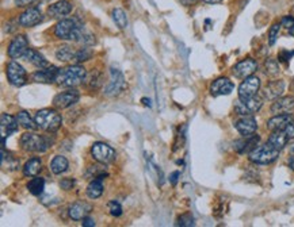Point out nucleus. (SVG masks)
<instances>
[{"label":"nucleus","instance_id":"obj_1","mask_svg":"<svg viewBox=\"0 0 294 227\" xmlns=\"http://www.w3.org/2000/svg\"><path fill=\"white\" fill-rule=\"evenodd\" d=\"M54 138L51 135L35 134V133H25L20 137V146L30 153H45L49 147L53 146Z\"/></svg>","mask_w":294,"mask_h":227},{"label":"nucleus","instance_id":"obj_2","mask_svg":"<svg viewBox=\"0 0 294 227\" xmlns=\"http://www.w3.org/2000/svg\"><path fill=\"white\" fill-rule=\"evenodd\" d=\"M84 27L78 19H62L54 26V35L62 41H75L80 42Z\"/></svg>","mask_w":294,"mask_h":227},{"label":"nucleus","instance_id":"obj_3","mask_svg":"<svg viewBox=\"0 0 294 227\" xmlns=\"http://www.w3.org/2000/svg\"><path fill=\"white\" fill-rule=\"evenodd\" d=\"M85 79H87V70L84 69V66L76 64V65H68L58 70L56 83L62 87L72 88L79 84H83Z\"/></svg>","mask_w":294,"mask_h":227},{"label":"nucleus","instance_id":"obj_4","mask_svg":"<svg viewBox=\"0 0 294 227\" xmlns=\"http://www.w3.org/2000/svg\"><path fill=\"white\" fill-rule=\"evenodd\" d=\"M34 119L38 124V129L47 133H56L61 127L62 118L53 108H43L35 112Z\"/></svg>","mask_w":294,"mask_h":227},{"label":"nucleus","instance_id":"obj_5","mask_svg":"<svg viewBox=\"0 0 294 227\" xmlns=\"http://www.w3.org/2000/svg\"><path fill=\"white\" fill-rule=\"evenodd\" d=\"M278 157L279 150L275 149L274 146H271L268 142L264 143V145H260V146H256L248 156L250 161L254 162V164H258V165H267V164L274 162Z\"/></svg>","mask_w":294,"mask_h":227},{"label":"nucleus","instance_id":"obj_6","mask_svg":"<svg viewBox=\"0 0 294 227\" xmlns=\"http://www.w3.org/2000/svg\"><path fill=\"white\" fill-rule=\"evenodd\" d=\"M91 156L95 161L105 165V164H110L116 160L117 153L111 146H108L107 143L97 142L94 143L93 147H91Z\"/></svg>","mask_w":294,"mask_h":227},{"label":"nucleus","instance_id":"obj_7","mask_svg":"<svg viewBox=\"0 0 294 227\" xmlns=\"http://www.w3.org/2000/svg\"><path fill=\"white\" fill-rule=\"evenodd\" d=\"M6 73H7V79L11 85H15V87H22V85H25L27 83L26 69H25L24 66L20 65L19 62L14 61V60L7 64Z\"/></svg>","mask_w":294,"mask_h":227},{"label":"nucleus","instance_id":"obj_8","mask_svg":"<svg viewBox=\"0 0 294 227\" xmlns=\"http://www.w3.org/2000/svg\"><path fill=\"white\" fill-rule=\"evenodd\" d=\"M125 88H126V80H125L122 72L111 68V69H110V81H108V84L106 85L105 95H107V96H117V95H120Z\"/></svg>","mask_w":294,"mask_h":227},{"label":"nucleus","instance_id":"obj_9","mask_svg":"<svg viewBox=\"0 0 294 227\" xmlns=\"http://www.w3.org/2000/svg\"><path fill=\"white\" fill-rule=\"evenodd\" d=\"M262 106H263L262 99L258 96H254L251 97V99H245V100L239 99V100L236 102V104H235V112L240 116L254 115V114L259 111Z\"/></svg>","mask_w":294,"mask_h":227},{"label":"nucleus","instance_id":"obj_10","mask_svg":"<svg viewBox=\"0 0 294 227\" xmlns=\"http://www.w3.org/2000/svg\"><path fill=\"white\" fill-rule=\"evenodd\" d=\"M260 79L256 76H250L247 79H244V81L239 87V99L245 100V99H251V97L256 96L260 89Z\"/></svg>","mask_w":294,"mask_h":227},{"label":"nucleus","instance_id":"obj_11","mask_svg":"<svg viewBox=\"0 0 294 227\" xmlns=\"http://www.w3.org/2000/svg\"><path fill=\"white\" fill-rule=\"evenodd\" d=\"M79 99H80V93L76 89H68L61 93H57L53 97V106L58 110H65L78 103Z\"/></svg>","mask_w":294,"mask_h":227},{"label":"nucleus","instance_id":"obj_12","mask_svg":"<svg viewBox=\"0 0 294 227\" xmlns=\"http://www.w3.org/2000/svg\"><path fill=\"white\" fill-rule=\"evenodd\" d=\"M27 49H29V41H27L26 37L25 35H16L7 47L8 57L11 58V60L24 57Z\"/></svg>","mask_w":294,"mask_h":227},{"label":"nucleus","instance_id":"obj_13","mask_svg":"<svg viewBox=\"0 0 294 227\" xmlns=\"http://www.w3.org/2000/svg\"><path fill=\"white\" fill-rule=\"evenodd\" d=\"M74 10V4L71 0H60V2H56V3L51 4L48 7V15L53 18V19H62L65 18L72 12Z\"/></svg>","mask_w":294,"mask_h":227},{"label":"nucleus","instance_id":"obj_14","mask_svg":"<svg viewBox=\"0 0 294 227\" xmlns=\"http://www.w3.org/2000/svg\"><path fill=\"white\" fill-rule=\"evenodd\" d=\"M256 69H258V62L254 58H245L233 66L232 72L237 79H247L255 73Z\"/></svg>","mask_w":294,"mask_h":227},{"label":"nucleus","instance_id":"obj_15","mask_svg":"<svg viewBox=\"0 0 294 227\" xmlns=\"http://www.w3.org/2000/svg\"><path fill=\"white\" fill-rule=\"evenodd\" d=\"M42 12L41 10L37 7L27 8L26 11H24L19 15V19H18V23L22 27H34L37 24H39L42 22Z\"/></svg>","mask_w":294,"mask_h":227},{"label":"nucleus","instance_id":"obj_16","mask_svg":"<svg viewBox=\"0 0 294 227\" xmlns=\"http://www.w3.org/2000/svg\"><path fill=\"white\" fill-rule=\"evenodd\" d=\"M235 89V84L229 80L228 77H218L210 85V93L213 96H224L229 95Z\"/></svg>","mask_w":294,"mask_h":227},{"label":"nucleus","instance_id":"obj_17","mask_svg":"<svg viewBox=\"0 0 294 227\" xmlns=\"http://www.w3.org/2000/svg\"><path fill=\"white\" fill-rule=\"evenodd\" d=\"M235 129L239 131V134L247 137V135L255 134L258 130V122L252 115L241 116L240 119L235 122Z\"/></svg>","mask_w":294,"mask_h":227},{"label":"nucleus","instance_id":"obj_18","mask_svg":"<svg viewBox=\"0 0 294 227\" xmlns=\"http://www.w3.org/2000/svg\"><path fill=\"white\" fill-rule=\"evenodd\" d=\"M58 70L60 69L53 65H49L47 66V68H42V69H38L37 72L33 73V81L41 83V84H52V83H56Z\"/></svg>","mask_w":294,"mask_h":227},{"label":"nucleus","instance_id":"obj_19","mask_svg":"<svg viewBox=\"0 0 294 227\" xmlns=\"http://www.w3.org/2000/svg\"><path fill=\"white\" fill-rule=\"evenodd\" d=\"M259 141L260 137L258 134L247 135V137H243V138L233 143V147H235V150H236L239 154L251 153V152L258 146Z\"/></svg>","mask_w":294,"mask_h":227},{"label":"nucleus","instance_id":"obj_20","mask_svg":"<svg viewBox=\"0 0 294 227\" xmlns=\"http://www.w3.org/2000/svg\"><path fill=\"white\" fill-rule=\"evenodd\" d=\"M294 120L291 114H277L267 120V129L270 131H282Z\"/></svg>","mask_w":294,"mask_h":227},{"label":"nucleus","instance_id":"obj_21","mask_svg":"<svg viewBox=\"0 0 294 227\" xmlns=\"http://www.w3.org/2000/svg\"><path fill=\"white\" fill-rule=\"evenodd\" d=\"M18 119L16 116H12L10 114H2L0 116V130H2V138L10 137L18 130Z\"/></svg>","mask_w":294,"mask_h":227},{"label":"nucleus","instance_id":"obj_22","mask_svg":"<svg viewBox=\"0 0 294 227\" xmlns=\"http://www.w3.org/2000/svg\"><path fill=\"white\" fill-rule=\"evenodd\" d=\"M283 91H285V81H270V83L266 85V88L263 89V96L266 97L267 100H277L278 97L282 96Z\"/></svg>","mask_w":294,"mask_h":227},{"label":"nucleus","instance_id":"obj_23","mask_svg":"<svg viewBox=\"0 0 294 227\" xmlns=\"http://www.w3.org/2000/svg\"><path fill=\"white\" fill-rule=\"evenodd\" d=\"M270 110L275 115L277 114H287V112H290L291 110H294V96L278 97L277 100H274Z\"/></svg>","mask_w":294,"mask_h":227},{"label":"nucleus","instance_id":"obj_24","mask_svg":"<svg viewBox=\"0 0 294 227\" xmlns=\"http://www.w3.org/2000/svg\"><path fill=\"white\" fill-rule=\"evenodd\" d=\"M91 210H93V207H91L88 203H84V201H78V203H74L70 207L71 219L83 220L85 216H88Z\"/></svg>","mask_w":294,"mask_h":227},{"label":"nucleus","instance_id":"obj_25","mask_svg":"<svg viewBox=\"0 0 294 227\" xmlns=\"http://www.w3.org/2000/svg\"><path fill=\"white\" fill-rule=\"evenodd\" d=\"M24 58L27 62H30L31 65H34L35 68H38V69H42V68L49 66V62L47 61V58L43 57L39 52L35 51V49H30V47H29L26 53H25Z\"/></svg>","mask_w":294,"mask_h":227},{"label":"nucleus","instance_id":"obj_26","mask_svg":"<svg viewBox=\"0 0 294 227\" xmlns=\"http://www.w3.org/2000/svg\"><path fill=\"white\" fill-rule=\"evenodd\" d=\"M267 142L270 143L271 146H274L275 149H278V150L281 152L283 147L286 146L287 142H289V137H287V134L285 133V130L273 131L270 137H268Z\"/></svg>","mask_w":294,"mask_h":227},{"label":"nucleus","instance_id":"obj_27","mask_svg":"<svg viewBox=\"0 0 294 227\" xmlns=\"http://www.w3.org/2000/svg\"><path fill=\"white\" fill-rule=\"evenodd\" d=\"M42 169V160L39 157H33L24 165V174L26 177H35Z\"/></svg>","mask_w":294,"mask_h":227},{"label":"nucleus","instance_id":"obj_28","mask_svg":"<svg viewBox=\"0 0 294 227\" xmlns=\"http://www.w3.org/2000/svg\"><path fill=\"white\" fill-rule=\"evenodd\" d=\"M76 53L78 51L70 45H62L56 51V58L61 62H71L76 60Z\"/></svg>","mask_w":294,"mask_h":227},{"label":"nucleus","instance_id":"obj_29","mask_svg":"<svg viewBox=\"0 0 294 227\" xmlns=\"http://www.w3.org/2000/svg\"><path fill=\"white\" fill-rule=\"evenodd\" d=\"M85 192H87V196H88L89 199H98V197H101L102 193H103V183H102V179H94L88 184L87 189H85Z\"/></svg>","mask_w":294,"mask_h":227},{"label":"nucleus","instance_id":"obj_30","mask_svg":"<svg viewBox=\"0 0 294 227\" xmlns=\"http://www.w3.org/2000/svg\"><path fill=\"white\" fill-rule=\"evenodd\" d=\"M70 166V162L64 156H56L51 162V170L53 174L64 173Z\"/></svg>","mask_w":294,"mask_h":227},{"label":"nucleus","instance_id":"obj_31","mask_svg":"<svg viewBox=\"0 0 294 227\" xmlns=\"http://www.w3.org/2000/svg\"><path fill=\"white\" fill-rule=\"evenodd\" d=\"M16 119H18V123L24 127V129H26V130L34 131V130H37V129H38V124H37L35 119H33V118L29 115V112H26V111L18 112Z\"/></svg>","mask_w":294,"mask_h":227},{"label":"nucleus","instance_id":"obj_32","mask_svg":"<svg viewBox=\"0 0 294 227\" xmlns=\"http://www.w3.org/2000/svg\"><path fill=\"white\" fill-rule=\"evenodd\" d=\"M85 83H87V87L93 91H97L102 87L103 84V74L99 72V70H93L91 74H87V79H85Z\"/></svg>","mask_w":294,"mask_h":227},{"label":"nucleus","instance_id":"obj_33","mask_svg":"<svg viewBox=\"0 0 294 227\" xmlns=\"http://www.w3.org/2000/svg\"><path fill=\"white\" fill-rule=\"evenodd\" d=\"M27 189H29V192H30L31 195H34V196L42 195L43 189H45V180L41 179V177L35 176L34 179H31V180L27 183Z\"/></svg>","mask_w":294,"mask_h":227},{"label":"nucleus","instance_id":"obj_34","mask_svg":"<svg viewBox=\"0 0 294 227\" xmlns=\"http://www.w3.org/2000/svg\"><path fill=\"white\" fill-rule=\"evenodd\" d=\"M112 20L116 22V24L120 27L121 30H125L128 27V16H126L124 10H121V8L112 10Z\"/></svg>","mask_w":294,"mask_h":227},{"label":"nucleus","instance_id":"obj_35","mask_svg":"<svg viewBox=\"0 0 294 227\" xmlns=\"http://www.w3.org/2000/svg\"><path fill=\"white\" fill-rule=\"evenodd\" d=\"M264 73L268 77H275L279 74V65L278 61H275L273 58H267L264 61Z\"/></svg>","mask_w":294,"mask_h":227},{"label":"nucleus","instance_id":"obj_36","mask_svg":"<svg viewBox=\"0 0 294 227\" xmlns=\"http://www.w3.org/2000/svg\"><path fill=\"white\" fill-rule=\"evenodd\" d=\"M281 27H282L281 22H275L270 27V31H268V45L270 46L275 45V42H277V38H278L279 33H281Z\"/></svg>","mask_w":294,"mask_h":227},{"label":"nucleus","instance_id":"obj_37","mask_svg":"<svg viewBox=\"0 0 294 227\" xmlns=\"http://www.w3.org/2000/svg\"><path fill=\"white\" fill-rule=\"evenodd\" d=\"M91 57H93V52L89 51L88 47H81L76 53V60L75 61L78 62V64H81V62L88 61Z\"/></svg>","mask_w":294,"mask_h":227},{"label":"nucleus","instance_id":"obj_38","mask_svg":"<svg viewBox=\"0 0 294 227\" xmlns=\"http://www.w3.org/2000/svg\"><path fill=\"white\" fill-rule=\"evenodd\" d=\"M281 24H282L285 29L287 30V33L294 37V18L291 15L283 16L282 20H281Z\"/></svg>","mask_w":294,"mask_h":227},{"label":"nucleus","instance_id":"obj_39","mask_svg":"<svg viewBox=\"0 0 294 227\" xmlns=\"http://www.w3.org/2000/svg\"><path fill=\"white\" fill-rule=\"evenodd\" d=\"M194 218L191 214H185V215H180L178 218V222H176V226H182V227H190L194 226Z\"/></svg>","mask_w":294,"mask_h":227},{"label":"nucleus","instance_id":"obj_40","mask_svg":"<svg viewBox=\"0 0 294 227\" xmlns=\"http://www.w3.org/2000/svg\"><path fill=\"white\" fill-rule=\"evenodd\" d=\"M108 211H110V215L116 216V218L122 215V207H121V204L116 200H111L108 203Z\"/></svg>","mask_w":294,"mask_h":227},{"label":"nucleus","instance_id":"obj_41","mask_svg":"<svg viewBox=\"0 0 294 227\" xmlns=\"http://www.w3.org/2000/svg\"><path fill=\"white\" fill-rule=\"evenodd\" d=\"M93 173L94 179H102L103 180V177L107 176V173L105 172V169H102L101 166H89L88 168V173Z\"/></svg>","mask_w":294,"mask_h":227},{"label":"nucleus","instance_id":"obj_42","mask_svg":"<svg viewBox=\"0 0 294 227\" xmlns=\"http://www.w3.org/2000/svg\"><path fill=\"white\" fill-rule=\"evenodd\" d=\"M294 56V51H281L278 54V61L279 62H289L291 60V57Z\"/></svg>","mask_w":294,"mask_h":227},{"label":"nucleus","instance_id":"obj_43","mask_svg":"<svg viewBox=\"0 0 294 227\" xmlns=\"http://www.w3.org/2000/svg\"><path fill=\"white\" fill-rule=\"evenodd\" d=\"M74 185H75L74 179H62V180L60 181V187H61L62 189H65V191H70V189L74 188Z\"/></svg>","mask_w":294,"mask_h":227},{"label":"nucleus","instance_id":"obj_44","mask_svg":"<svg viewBox=\"0 0 294 227\" xmlns=\"http://www.w3.org/2000/svg\"><path fill=\"white\" fill-rule=\"evenodd\" d=\"M35 2L37 0H15V4L18 7H27V6L35 3Z\"/></svg>","mask_w":294,"mask_h":227},{"label":"nucleus","instance_id":"obj_45","mask_svg":"<svg viewBox=\"0 0 294 227\" xmlns=\"http://www.w3.org/2000/svg\"><path fill=\"white\" fill-rule=\"evenodd\" d=\"M285 133L287 134L289 139H294V120L285 129Z\"/></svg>","mask_w":294,"mask_h":227},{"label":"nucleus","instance_id":"obj_46","mask_svg":"<svg viewBox=\"0 0 294 227\" xmlns=\"http://www.w3.org/2000/svg\"><path fill=\"white\" fill-rule=\"evenodd\" d=\"M81 224L84 227H94L95 226V222H94V219L88 218V216H85L84 219H83V222H81Z\"/></svg>","mask_w":294,"mask_h":227},{"label":"nucleus","instance_id":"obj_47","mask_svg":"<svg viewBox=\"0 0 294 227\" xmlns=\"http://www.w3.org/2000/svg\"><path fill=\"white\" fill-rule=\"evenodd\" d=\"M179 176H180V173H179V172H174V173L171 174V176H170L171 184H172V185L176 184V181H178V177Z\"/></svg>","mask_w":294,"mask_h":227},{"label":"nucleus","instance_id":"obj_48","mask_svg":"<svg viewBox=\"0 0 294 227\" xmlns=\"http://www.w3.org/2000/svg\"><path fill=\"white\" fill-rule=\"evenodd\" d=\"M198 0H180V3L183 4V6H193V4L197 3Z\"/></svg>","mask_w":294,"mask_h":227},{"label":"nucleus","instance_id":"obj_49","mask_svg":"<svg viewBox=\"0 0 294 227\" xmlns=\"http://www.w3.org/2000/svg\"><path fill=\"white\" fill-rule=\"evenodd\" d=\"M287 165H289V168H290L291 170H294V156H291V157L287 160Z\"/></svg>","mask_w":294,"mask_h":227},{"label":"nucleus","instance_id":"obj_50","mask_svg":"<svg viewBox=\"0 0 294 227\" xmlns=\"http://www.w3.org/2000/svg\"><path fill=\"white\" fill-rule=\"evenodd\" d=\"M202 2L208 4H217V3H221L222 0H202Z\"/></svg>","mask_w":294,"mask_h":227},{"label":"nucleus","instance_id":"obj_51","mask_svg":"<svg viewBox=\"0 0 294 227\" xmlns=\"http://www.w3.org/2000/svg\"><path fill=\"white\" fill-rule=\"evenodd\" d=\"M41 2H51V0H41Z\"/></svg>","mask_w":294,"mask_h":227},{"label":"nucleus","instance_id":"obj_52","mask_svg":"<svg viewBox=\"0 0 294 227\" xmlns=\"http://www.w3.org/2000/svg\"><path fill=\"white\" fill-rule=\"evenodd\" d=\"M291 152H293V153H294V145H293V147H291Z\"/></svg>","mask_w":294,"mask_h":227}]
</instances>
